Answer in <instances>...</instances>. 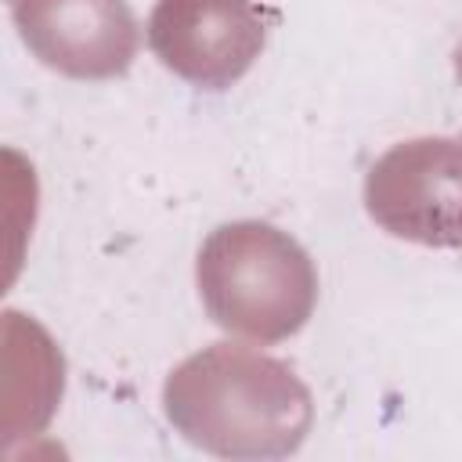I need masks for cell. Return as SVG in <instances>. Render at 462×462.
Listing matches in <instances>:
<instances>
[{
	"label": "cell",
	"instance_id": "obj_3",
	"mask_svg": "<svg viewBox=\"0 0 462 462\" xmlns=\"http://www.w3.org/2000/svg\"><path fill=\"white\" fill-rule=\"evenodd\" d=\"M365 209L386 235L415 245H462V137H408L365 173Z\"/></svg>",
	"mask_w": 462,
	"mask_h": 462
},
{
	"label": "cell",
	"instance_id": "obj_4",
	"mask_svg": "<svg viewBox=\"0 0 462 462\" xmlns=\"http://www.w3.org/2000/svg\"><path fill=\"white\" fill-rule=\"evenodd\" d=\"M155 61L202 90L238 83L267 47V22L256 0H155L148 25Z\"/></svg>",
	"mask_w": 462,
	"mask_h": 462
},
{
	"label": "cell",
	"instance_id": "obj_5",
	"mask_svg": "<svg viewBox=\"0 0 462 462\" xmlns=\"http://www.w3.org/2000/svg\"><path fill=\"white\" fill-rule=\"evenodd\" d=\"M25 51L69 79H116L141 51L126 0H7Z\"/></svg>",
	"mask_w": 462,
	"mask_h": 462
},
{
	"label": "cell",
	"instance_id": "obj_1",
	"mask_svg": "<svg viewBox=\"0 0 462 462\" xmlns=\"http://www.w3.org/2000/svg\"><path fill=\"white\" fill-rule=\"evenodd\" d=\"M162 415L209 455L285 458L314 426V397L296 368L260 343L220 339L166 375Z\"/></svg>",
	"mask_w": 462,
	"mask_h": 462
},
{
	"label": "cell",
	"instance_id": "obj_6",
	"mask_svg": "<svg viewBox=\"0 0 462 462\" xmlns=\"http://www.w3.org/2000/svg\"><path fill=\"white\" fill-rule=\"evenodd\" d=\"M455 72H458V79H462V43L455 47Z\"/></svg>",
	"mask_w": 462,
	"mask_h": 462
},
{
	"label": "cell",
	"instance_id": "obj_2",
	"mask_svg": "<svg viewBox=\"0 0 462 462\" xmlns=\"http://www.w3.org/2000/svg\"><path fill=\"white\" fill-rule=\"evenodd\" d=\"M195 285L217 328L260 346L296 336L318 307L310 253L267 220L213 227L195 256Z\"/></svg>",
	"mask_w": 462,
	"mask_h": 462
}]
</instances>
